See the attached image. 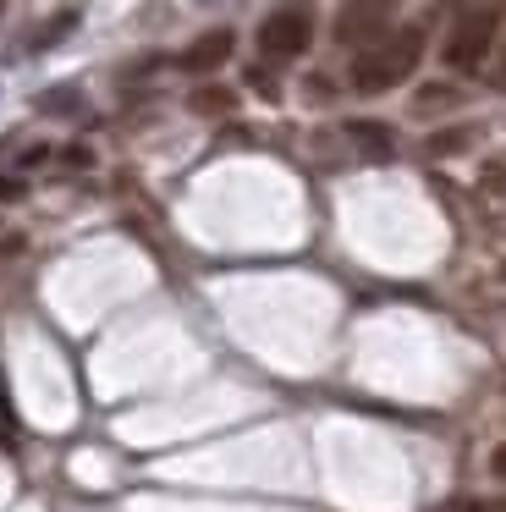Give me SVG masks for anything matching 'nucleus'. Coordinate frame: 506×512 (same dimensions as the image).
<instances>
[{
    "instance_id": "obj_6",
    "label": "nucleus",
    "mask_w": 506,
    "mask_h": 512,
    "mask_svg": "<svg viewBox=\"0 0 506 512\" xmlns=\"http://www.w3.org/2000/svg\"><path fill=\"white\" fill-rule=\"evenodd\" d=\"M347 138L374 160V166H385V160L396 155V133H391L385 122H347Z\"/></svg>"
},
{
    "instance_id": "obj_12",
    "label": "nucleus",
    "mask_w": 506,
    "mask_h": 512,
    "mask_svg": "<svg viewBox=\"0 0 506 512\" xmlns=\"http://www.w3.org/2000/svg\"><path fill=\"white\" fill-rule=\"evenodd\" d=\"M457 512H506V501H462Z\"/></svg>"
},
{
    "instance_id": "obj_11",
    "label": "nucleus",
    "mask_w": 506,
    "mask_h": 512,
    "mask_svg": "<svg viewBox=\"0 0 506 512\" xmlns=\"http://www.w3.org/2000/svg\"><path fill=\"white\" fill-rule=\"evenodd\" d=\"M39 111H77V89H50V94H39Z\"/></svg>"
},
{
    "instance_id": "obj_14",
    "label": "nucleus",
    "mask_w": 506,
    "mask_h": 512,
    "mask_svg": "<svg viewBox=\"0 0 506 512\" xmlns=\"http://www.w3.org/2000/svg\"><path fill=\"white\" fill-rule=\"evenodd\" d=\"M17 193H22L17 177H0V199H17Z\"/></svg>"
},
{
    "instance_id": "obj_7",
    "label": "nucleus",
    "mask_w": 506,
    "mask_h": 512,
    "mask_svg": "<svg viewBox=\"0 0 506 512\" xmlns=\"http://www.w3.org/2000/svg\"><path fill=\"white\" fill-rule=\"evenodd\" d=\"M457 100L462 94L451 89V83H424L418 89V100H413V116H435V111H457Z\"/></svg>"
},
{
    "instance_id": "obj_10",
    "label": "nucleus",
    "mask_w": 506,
    "mask_h": 512,
    "mask_svg": "<svg viewBox=\"0 0 506 512\" xmlns=\"http://www.w3.org/2000/svg\"><path fill=\"white\" fill-rule=\"evenodd\" d=\"M468 127H457V133H435L429 138V155H457V149H468Z\"/></svg>"
},
{
    "instance_id": "obj_1",
    "label": "nucleus",
    "mask_w": 506,
    "mask_h": 512,
    "mask_svg": "<svg viewBox=\"0 0 506 512\" xmlns=\"http://www.w3.org/2000/svg\"><path fill=\"white\" fill-rule=\"evenodd\" d=\"M424 61V28H396V34L363 45V56L352 61V89L358 94H385L396 83H407Z\"/></svg>"
},
{
    "instance_id": "obj_15",
    "label": "nucleus",
    "mask_w": 506,
    "mask_h": 512,
    "mask_svg": "<svg viewBox=\"0 0 506 512\" xmlns=\"http://www.w3.org/2000/svg\"><path fill=\"white\" fill-rule=\"evenodd\" d=\"M501 83H506V56H501Z\"/></svg>"
},
{
    "instance_id": "obj_4",
    "label": "nucleus",
    "mask_w": 506,
    "mask_h": 512,
    "mask_svg": "<svg viewBox=\"0 0 506 512\" xmlns=\"http://www.w3.org/2000/svg\"><path fill=\"white\" fill-rule=\"evenodd\" d=\"M231 50H237V34H231V28H209V34H198L193 45L176 56V67L193 72V78H209V72H220L231 61Z\"/></svg>"
},
{
    "instance_id": "obj_8",
    "label": "nucleus",
    "mask_w": 506,
    "mask_h": 512,
    "mask_svg": "<svg viewBox=\"0 0 506 512\" xmlns=\"http://www.w3.org/2000/svg\"><path fill=\"white\" fill-rule=\"evenodd\" d=\"M72 28H77V12H55L50 23H44L39 34L28 39V50H50V45H61V39L72 34Z\"/></svg>"
},
{
    "instance_id": "obj_3",
    "label": "nucleus",
    "mask_w": 506,
    "mask_h": 512,
    "mask_svg": "<svg viewBox=\"0 0 506 512\" xmlns=\"http://www.w3.org/2000/svg\"><path fill=\"white\" fill-rule=\"evenodd\" d=\"M308 45H314V12L308 6H275L259 23V50L270 61H297Z\"/></svg>"
},
{
    "instance_id": "obj_5",
    "label": "nucleus",
    "mask_w": 506,
    "mask_h": 512,
    "mask_svg": "<svg viewBox=\"0 0 506 512\" xmlns=\"http://www.w3.org/2000/svg\"><path fill=\"white\" fill-rule=\"evenodd\" d=\"M336 39L341 45H374V39H385V0H352V6H341Z\"/></svg>"
},
{
    "instance_id": "obj_13",
    "label": "nucleus",
    "mask_w": 506,
    "mask_h": 512,
    "mask_svg": "<svg viewBox=\"0 0 506 512\" xmlns=\"http://www.w3.org/2000/svg\"><path fill=\"white\" fill-rule=\"evenodd\" d=\"M490 468H495V474L506 479V441H501V446H495V452H490Z\"/></svg>"
},
{
    "instance_id": "obj_2",
    "label": "nucleus",
    "mask_w": 506,
    "mask_h": 512,
    "mask_svg": "<svg viewBox=\"0 0 506 512\" xmlns=\"http://www.w3.org/2000/svg\"><path fill=\"white\" fill-rule=\"evenodd\" d=\"M495 23H501V12L495 6H479V12H468L457 28H451L446 50H440V61H446L451 72H479L484 56H490L495 45Z\"/></svg>"
},
{
    "instance_id": "obj_9",
    "label": "nucleus",
    "mask_w": 506,
    "mask_h": 512,
    "mask_svg": "<svg viewBox=\"0 0 506 512\" xmlns=\"http://www.w3.org/2000/svg\"><path fill=\"white\" fill-rule=\"evenodd\" d=\"M231 105H237V94H231V89H198L193 100H187V111H193V116H226Z\"/></svg>"
}]
</instances>
